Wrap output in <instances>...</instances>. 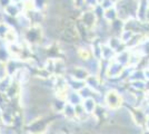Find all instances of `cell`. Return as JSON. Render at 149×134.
Instances as JSON below:
<instances>
[{
  "instance_id": "obj_1",
  "label": "cell",
  "mask_w": 149,
  "mask_h": 134,
  "mask_svg": "<svg viewBox=\"0 0 149 134\" xmlns=\"http://www.w3.org/2000/svg\"><path fill=\"white\" fill-rule=\"evenodd\" d=\"M20 35H21V41L25 43L31 49L38 46H41L46 32L41 24H32L29 28L20 32Z\"/></svg>"
},
{
  "instance_id": "obj_2",
  "label": "cell",
  "mask_w": 149,
  "mask_h": 134,
  "mask_svg": "<svg viewBox=\"0 0 149 134\" xmlns=\"http://www.w3.org/2000/svg\"><path fill=\"white\" fill-rule=\"evenodd\" d=\"M101 104H104L107 109L112 111V112H116L121 106H124L121 92L117 88L107 89L105 93H104V95H102Z\"/></svg>"
},
{
  "instance_id": "obj_3",
  "label": "cell",
  "mask_w": 149,
  "mask_h": 134,
  "mask_svg": "<svg viewBox=\"0 0 149 134\" xmlns=\"http://www.w3.org/2000/svg\"><path fill=\"white\" fill-rule=\"evenodd\" d=\"M125 73H126V67L120 65L115 59L109 62V63H106L105 73H104L106 79H109V81L121 79L125 75Z\"/></svg>"
},
{
  "instance_id": "obj_4",
  "label": "cell",
  "mask_w": 149,
  "mask_h": 134,
  "mask_svg": "<svg viewBox=\"0 0 149 134\" xmlns=\"http://www.w3.org/2000/svg\"><path fill=\"white\" fill-rule=\"evenodd\" d=\"M121 95H123V103H124V106L128 107L130 109H137L139 107L140 103L143 101V98L145 97H141V96H138L134 92L131 91L130 88L125 89V91H121Z\"/></svg>"
},
{
  "instance_id": "obj_5",
  "label": "cell",
  "mask_w": 149,
  "mask_h": 134,
  "mask_svg": "<svg viewBox=\"0 0 149 134\" xmlns=\"http://www.w3.org/2000/svg\"><path fill=\"white\" fill-rule=\"evenodd\" d=\"M79 21L87 28L89 32H93L98 25V18L93 13V9H84L79 16Z\"/></svg>"
},
{
  "instance_id": "obj_6",
  "label": "cell",
  "mask_w": 149,
  "mask_h": 134,
  "mask_svg": "<svg viewBox=\"0 0 149 134\" xmlns=\"http://www.w3.org/2000/svg\"><path fill=\"white\" fill-rule=\"evenodd\" d=\"M24 13H25V7H24V2L21 1H13L2 10V15L13 19H17Z\"/></svg>"
},
{
  "instance_id": "obj_7",
  "label": "cell",
  "mask_w": 149,
  "mask_h": 134,
  "mask_svg": "<svg viewBox=\"0 0 149 134\" xmlns=\"http://www.w3.org/2000/svg\"><path fill=\"white\" fill-rule=\"evenodd\" d=\"M66 76L69 77V78H72V79H78V81L86 82L87 77L89 76V73L82 65H72V66L68 67Z\"/></svg>"
},
{
  "instance_id": "obj_8",
  "label": "cell",
  "mask_w": 149,
  "mask_h": 134,
  "mask_svg": "<svg viewBox=\"0 0 149 134\" xmlns=\"http://www.w3.org/2000/svg\"><path fill=\"white\" fill-rule=\"evenodd\" d=\"M86 85L98 94H101V89L102 87H105L104 81L101 79V77L97 75H89L86 79Z\"/></svg>"
},
{
  "instance_id": "obj_9",
  "label": "cell",
  "mask_w": 149,
  "mask_h": 134,
  "mask_svg": "<svg viewBox=\"0 0 149 134\" xmlns=\"http://www.w3.org/2000/svg\"><path fill=\"white\" fill-rule=\"evenodd\" d=\"M99 101L95 97H90V98H86L84 100L82 103H81V106L84 107L85 112L87 113L88 115H95L96 111L99 106Z\"/></svg>"
},
{
  "instance_id": "obj_10",
  "label": "cell",
  "mask_w": 149,
  "mask_h": 134,
  "mask_svg": "<svg viewBox=\"0 0 149 134\" xmlns=\"http://www.w3.org/2000/svg\"><path fill=\"white\" fill-rule=\"evenodd\" d=\"M148 6H149V1H147V0H140V1L138 2L136 18L139 20V21H141V22H148V21H147Z\"/></svg>"
},
{
  "instance_id": "obj_11",
  "label": "cell",
  "mask_w": 149,
  "mask_h": 134,
  "mask_svg": "<svg viewBox=\"0 0 149 134\" xmlns=\"http://www.w3.org/2000/svg\"><path fill=\"white\" fill-rule=\"evenodd\" d=\"M117 53L112 49L111 47H109L106 43H101V54H100V59L104 63H109L116 58Z\"/></svg>"
},
{
  "instance_id": "obj_12",
  "label": "cell",
  "mask_w": 149,
  "mask_h": 134,
  "mask_svg": "<svg viewBox=\"0 0 149 134\" xmlns=\"http://www.w3.org/2000/svg\"><path fill=\"white\" fill-rule=\"evenodd\" d=\"M106 44L108 45L109 47H111L117 54L120 53V51H125V49H127L126 45L121 41L120 37H118V36H110V37H108V39L106 40Z\"/></svg>"
},
{
  "instance_id": "obj_13",
  "label": "cell",
  "mask_w": 149,
  "mask_h": 134,
  "mask_svg": "<svg viewBox=\"0 0 149 134\" xmlns=\"http://www.w3.org/2000/svg\"><path fill=\"white\" fill-rule=\"evenodd\" d=\"M125 30V21L123 19H116L109 24V34L110 36H118L120 37L121 32Z\"/></svg>"
},
{
  "instance_id": "obj_14",
  "label": "cell",
  "mask_w": 149,
  "mask_h": 134,
  "mask_svg": "<svg viewBox=\"0 0 149 134\" xmlns=\"http://www.w3.org/2000/svg\"><path fill=\"white\" fill-rule=\"evenodd\" d=\"M61 115L63 116V119L69 123H72V122H78L77 120V113H76V106L74 105H70V104H66L65 109L62 111Z\"/></svg>"
},
{
  "instance_id": "obj_15",
  "label": "cell",
  "mask_w": 149,
  "mask_h": 134,
  "mask_svg": "<svg viewBox=\"0 0 149 134\" xmlns=\"http://www.w3.org/2000/svg\"><path fill=\"white\" fill-rule=\"evenodd\" d=\"M67 104V101L65 98H61V97H55L52 100V102L50 104V109L52 113L55 114H61L65 106Z\"/></svg>"
},
{
  "instance_id": "obj_16",
  "label": "cell",
  "mask_w": 149,
  "mask_h": 134,
  "mask_svg": "<svg viewBox=\"0 0 149 134\" xmlns=\"http://www.w3.org/2000/svg\"><path fill=\"white\" fill-rule=\"evenodd\" d=\"M66 101L70 105L79 106V105H81V103H82L84 100H82V97H81L79 92H74V91L69 89L68 92H67V95H66Z\"/></svg>"
},
{
  "instance_id": "obj_17",
  "label": "cell",
  "mask_w": 149,
  "mask_h": 134,
  "mask_svg": "<svg viewBox=\"0 0 149 134\" xmlns=\"http://www.w3.org/2000/svg\"><path fill=\"white\" fill-rule=\"evenodd\" d=\"M130 56H131V51L130 49H125V51H120L116 55L115 60L118 62L120 65H123L124 67H129V63H130Z\"/></svg>"
},
{
  "instance_id": "obj_18",
  "label": "cell",
  "mask_w": 149,
  "mask_h": 134,
  "mask_svg": "<svg viewBox=\"0 0 149 134\" xmlns=\"http://www.w3.org/2000/svg\"><path fill=\"white\" fill-rule=\"evenodd\" d=\"M132 51H139L145 58H149V36H145L143 39L141 40V43L139 44V46L136 49H132Z\"/></svg>"
},
{
  "instance_id": "obj_19",
  "label": "cell",
  "mask_w": 149,
  "mask_h": 134,
  "mask_svg": "<svg viewBox=\"0 0 149 134\" xmlns=\"http://www.w3.org/2000/svg\"><path fill=\"white\" fill-rule=\"evenodd\" d=\"M119 16H118V10H117V8L116 7H113V8H110V9H107L105 10V13H104V19L106 22H108V24H110L112 21H115L116 19H118Z\"/></svg>"
},
{
  "instance_id": "obj_20",
  "label": "cell",
  "mask_w": 149,
  "mask_h": 134,
  "mask_svg": "<svg viewBox=\"0 0 149 134\" xmlns=\"http://www.w3.org/2000/svg\"><path fill=\"white\" fill-rule=\"evenodd\" d=\"M11 55L9 53L8 46L5 43L0 41V64H6L8 60L11 59Z\"/></svg>"
},
{
  "instance_id": "obj_21",
  "label": "cell",
  "mask_w": 149,
  "mask_h": 134,
  "mask_svg": "<svg viewBox=\"0 0 149 134\" xmlns=\"http://www.w3.org/2000/svg\"><path fill=\"white\" fill-rule=\"evenodd\" d=\"M68 79V87L69 89L71 91H74V92H80L81 89L84 88L86 86V82L84 81H78V79H72V78H69L67 77Z\"/></svg>"
},
{
  "instance_id": "obj_22",
  "label": "cell",
  "mask_w": 149,
  "mask_h": 134,
  "mask_svg": "<svg viewBox=\"0 0 149 134\" xmlns=\"http://www.w3.org/2000/svg\"><path fill=\"white\" fill-rule=\"evenodd\" d=\"M10 29H11V26L1 19V21H0V41L1 43L5 41V39H6L8 32H10Z\"/></svg>"
},
{
  "instance_id": "obj_23",
  "label": "cell",
  "mask_w": 149,
  "mask_h": 134,
  "mask_svg": "<svg viewBox=\"0 0 149 134\" xmlns=\"http://www.w3.org/2000/svg\"><path fill=\"white\" fill-rule=\"evenodd\" d=\"M13 83V78L7 76L6 78L1 79L0 81V93L2 94H6V92L9 89V87L11 86V84Z\"/></svg>"
},
{
  "instance_id": "obj_24",
  "label": "cell",
  "mask_w": 149,
  "mask_h": 134,
  "mask_svg": "<svg viewBox=\"0 0 149 134\" xmlns=\"http://www.w3.org/2000/svg\"><path fill=\"white\" fill-rule=\"evenodd\" d=\"M136 35H137V34H135V32H130V30L125 29L124 32H121V35H120V39H121V41H123L125 45H127L129 41H130L131 39L136 36Z\"/></svg>"
},
{
  "instance_id": "obj_25",
  "label": "cell",
  "mask_w": 149,
  "mask_h": 134,
  "mask_svg": "<svg viewBox=\"0 0 149 134\" xmlns=\"http://www.w3.org/2000/svg\"><path fill=\"white\" fill-rule=\"evenodd\" d=\"M98 5H99V0H84V9H93Z\"/></svg>"
},
{
  "instance_id": "obj_26",
  "label": "cell",
  "mask_w": 149,
  "mask_h": 134,
  "mask_svg": "<svg viewBox=\"0 0 149 134\" xmlns=\"http://www.w3.org/2000/svg\"><path fill=\"white\" fill-rule=\"evenodd\" d=\"M116 5H117V1L116 0H102L100 2V6L104 8V10L113 8V7H116Z\"/></svg>"
},
{
  "instance_id": "obj_27",
  "label": "cell",
  "mask_w": 149,
  "mask_h": 134,
  "mask_svg": "<svg viewBox=\"0 0 149 134\" xmlns=\"http://www.w3.org/2000/svg\"><path fill=\"white\" fill-rule=\"evenodd\" d=\"M7 76L8 75H7V72H6V66H5V64H0V81L3 79V78H6Z\"/></svg>"
},
{
  "instance_id": "obj_28",
  "label": "cell",
  "mask_w": 149,
  "mask_h": 134,
  "mask_svg": "<svg viewBox=\"0 0 149 134\" xmlns=\"http://www.w3.org/2000/svg\"><path fill=\"white\" fill-rule=\"evenodd\" d=\"M11 2H13V0H0V9H1V11H2L8 5H10Z\"/></svg>"
},
{
  "instance_id": "obj_29",
  "label": "cell",
  "mask_w": 149,
  "mask_h": 134,
  "mask_svg": "<svg viewBox=\"0 0 149 134\" xmlns=\"http://www.w3.org/2000/svg\"><path fill=\"white\" fill-rule=\"evenodd\" d=\"M143 130H147V131H149V115L147 116V119H146V122H145V126H143Z\"/></svg>"
},
{
  "instance_id": "obj_30",
  "label": "cell",
  "mask_w": 149,
  "mask_h": 134,
  "mask_svg": "<svg viewBox=\"0 0 149 134\" xmlns=\"http://www.w3.org/2000/svg\"><path fill=\"white\" fill-rule=\"evenodd\" d=\"M2 113H3V109L0 106V124H1V120H2Z\"/></svg>"
},
{
  "instance_id": "obj_31",
  "label": "cell",
  "mask_w": 149,
  "mask_h": 134,
  "mask_svg": "<svg viewBox=\"0 0 149 134\" xmlns=\"http://www.w3.org/2000/svg\"><path fill=\"white\" fill-rule=\"evenodd\" d=\"M0 15H2V11H1V9H0Z\"/></svg>"
},
{
  "instance_id": "obj_32",
  "label": "cell",
  "mask_w": 149,
  "mask_h": 134,
  "mask_svg": "<svg viewBox=\"0 0 149 134\" xmlns=\"http://www.w3.org/2000/svg\"><path fill=\"white\" fill-rule=\"evenodd\" d=\"M136 1H140V0H136Z\"/></svg>"
}]
</instances>
